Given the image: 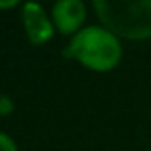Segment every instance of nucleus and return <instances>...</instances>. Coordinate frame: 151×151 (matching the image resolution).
Listing matches in <instances>:
<instances>
[{
    "label": "nucleus",
    "instance_id": "f257e3e1",
    "mask_svg": "<svg viewBox=\"0 0 151 151\" xmlns=\"http://www.w3.org/2000/svg\"><path fill=\"white\" fill-rule=\"evenodd\" d=\"M92 8L100 25L119 38H151V0H94Z\"/></svg>",
    "mask_w": 151,
    "mask_h": 151
},
{
    "label": "nucleus",
    "instance_id": "f03ea898",
    "mask_svg": "<svg viewBox=\"0 0 151 151\" xmlns=\"http://www.w3.org/2000/svg\"><path fill=\"white\" fill-rule=\"evenodd\" d=\"M65 55L96 73L113 71L122 59L121 38L103 25H88L69 40Z\"/></svg>",
    "mask_w": 151,
    "mask_h": 151
},
{
    "label": "nucleus",
    "instance_id": "7ed1b4c3",
    "mask_svg": "<svg viewBox=\"0 0 151 151\" xmlns=\"http://www.w3.org/2000/svg\"><path fill=\"white\" fill-rule=\"evenodd\" d=\"M21 23L25 29L27 40L33 46H42L55 35V27L52 23L46 8L38 2L21 4Z\"/></svg>",
    "mask_w": 151,
    "mask_h": 151
},
{
    "label": "nucleus",
    "instance_id": "20e7f679",
    "mask_svg": "<svg viewBox=\"0 0 151 151\" xmlns=\"http://www.w3.org/2000/svg\"><path fill=\"white\" fill-rule=\"evenodd\" d=\"M50 17L55 33L73 38L81 29H84L86 6L82 0H58L50 10Z\"/></svg>",
    "mask_w": 151,
    "mask_h": 151
},
{
    "label": "nucleus",
    "instance_id": "39448f33",
    "mask_svg": "<svg viewBox=\"0 0 151 151\" xmlns=\"http://www.w3.org/2000/svg\"><path fill=\"white\" fill-rule=\"evenodd\" d=\"M0 151H19L17 144L14 142V138L10 134L2 132V130H0Z\"/></svg>",
    "mask_w": 151,
    "mask_h": 151
},
{
    "label": "nucleus",
    "instance_id": "423d86ee",
    "mask_svg": "<svg viewBox=\"0 0 151 151\" xmlns=\"http://www.w3.org/2000/svg\"><path fill=\"white\" fill-rule=\"evenodd\" d=\"M12 111V101L6 96H0V113H10Z\"/></svg>",
    "mask_w": 151,
    "mask_h": 151
},
{
    "label": "nucleus",
    "instance_id": "0eeeda50",
    "mask_svg": "<svg viewBox=\"0 0 151 151\" xmlns=\"http://www.w3.org/2000/svg\"><path fill=\"white\" fill-rule=\"evenodd\" d=\"M19 6L17 0H8V2H0V10H10V8Z\"/></svg>",
    "mask_w": 151,
    "mask_h": 151
}]
</instances>
